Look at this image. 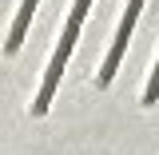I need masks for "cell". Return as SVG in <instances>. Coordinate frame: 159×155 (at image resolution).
<instances>
[{"mask_svg":"<svg viewBox=\"0 0 159 155\" xmlns=\"http://www.w3.org/2000/svg\"><path fill=\"white\" fill-rule=\"evenodd\" d=\"M139 8H143V0H127V12H123V24H119L116 32V44H111V52H107V64L99 68V88H107L119 72V60H123V48H127V40H131V28H135L139 20Z\"/></svg>","mask_w":159,"mask_h":155,"instance_id":"obj_1","label":"cell"},{"mask_svg":"<svg viewBox=\"0 0 159 155\" xmlns=\"http://www.w3.org/2000/svg\"><path fill=\"white\" fill-rule=\"evenodd\" d=\"M32 12H36V0H24V4H20V12H16V24H12V36H8V44H4V48H8V56H12L20 44H24V32H28Z\"/></svg>","mask_w":159,"mask_h":155,"instance_id":"obj_2","label":"cell"},{"mask_svg":"<svg viewBox=\"0 0 159 155\" xmlns=\"http://www.w3.org/2000/svg\"><path fill=\"white\" fill-rule=\"evenodd\" d=\"M155 99H159V60H155L151 80H147V92H143V103H155Z\"/></svg>","mask_w":159,"mask_h":155,"instance_id":"obj_3","label":"cell"}]
</instances>
